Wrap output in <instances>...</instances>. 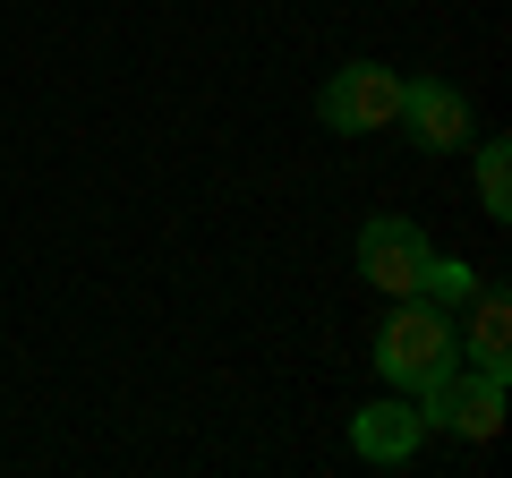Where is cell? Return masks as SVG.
Instances as JSON below:
<instances>
[{
  "label": "cell",
  "instance_id": "cell-4",
  "mask_svg": "<svg viewBox=\"0 0 512 478\" xmlns=\"http://www.w3.org/2000/svg\"><path fill=\"white\" fill-rule=\"evenodd\" d=\"M419 274H427V239H419V222L376 214V222L359 231V282H376L384 299H410V291H419Z\"/></svg>",
  "mask_w": 512,
  "mask_h": 478
},
{
  "label": "cell",
  "instance_id": "cell-5",
  "mask_svg": "<svg viewBox=\"0 0 512 478\" xmlns=\"http://www.w3.org/2000/svg\"><path fill=\"white\" fill-rule=\"evenodd\" d=\"M402 120H410V137H419L427 154L470 146V103H461L453 86H436V77H402Z\"/></svg>",
  "mask_w": 512,
  "mask_h": 478
},
{
  "label": "cell",
  "instance_id": "cell-8",
  "mask_svg": "<svg viewBox=\"0 0 512 478\" xmlns=\"http://www.w3.org/2000/svg\"><path fill=\"white\" fill-rule=\"evenodd\" d=\"M478 205H487L495 222L512 214V146L495 137V146H478Z\"/></svg>",
  "mask_w": 512,
  "mask_h": 478
},
{
  "label": "cell",
  "instance_id": "cell-2",
  "mask_svg": "<svg viewBox=\"0 0 512 478\" xmlns=\"http://www.w3.org/2000/svg\"><path fill=\"white\" fill-rule=\"evenodd\" d=\"M316 120L342 137H367V129H393L402 120V77L384 69V60H350V69L325 77V94H316Z\"/></svg>",
  "mask_w": 512,
  "mask_h": 478
},
{
  "label": "cell",
  "instance_id": "cell-1",
  "mask_svg": "<svg viewBox=\"0 0 512 478\" xmlns=\"http://www.w3.org/2000/svg\"><path fill=\"white\" fill-rule=\"evenodd\" d=\"M461 359V325H453V308H436V299H393V316H384V333H376V368H384V385L393 393H419V385H436L444 368Z\"/></svg>",
  "mask_w": 512,
  "mask_h": 478
},
{
  "label": "cell",
  "instance_id": "cell-6",
  "mask_svg": "<svg viewBox=\"0 0 512 478\" xmlns=\"http://www.w3.org/2000/svg\"><path fill=\"white\" fill-rule=\"evenodd\" d=\"M427 436V419L410 402H367L359 419H350V444H359V461H410Z\"/></svg>",
  "mask_w": 512,
  "mask_h": 478
},
{
  "label": "cell",
  "instance_id": "cell-3",
  "mask_svg": "<svg viewBox=\"0 0 512 478\" xmlns=\"http://www.w3.org/2000/svg\"><path fill=\"white\" fill-rule=\"evenodd\" d=\"M427 402H419V419L427 427H453V436H470V444H487L495 427H504V376H487V368H444L436 385H419Z\"/></svg>",
  "mask_w": 512,
  "mask_h": 478
},
{
  "label": "cell",
  "instance_id": "cell-9",
  "mask_svg": "<svg viewBox=\"0 0 512 478\" xmlns=\"http://www.w3.org/2000/svg\"><path fill=\"white\" fill-rule=\"evenodd\" d=\"M478 291V274L461 257H427V274H419V299H436V308H461V299Z\"/></svg>",
  "mask_w": 512,
  "mask_h": 478
},
{
  "label": "cell",
  "instance_id": "cell-7",
  "mask_svg": "<svg viewBox=\"0 0 512 478\" xmlns=\"http://www.w3.org/2000/svg\"><path fill=\"white\" fill-rule=\"evenodd\" d=\"M461 308H470V333H461V350H470V368H487V376H512V316H504V291H487V282H478L470 299H461Z\"/></svg>",
  "mask_w": 512,
  "mask_h": 478
}]
</instances>
